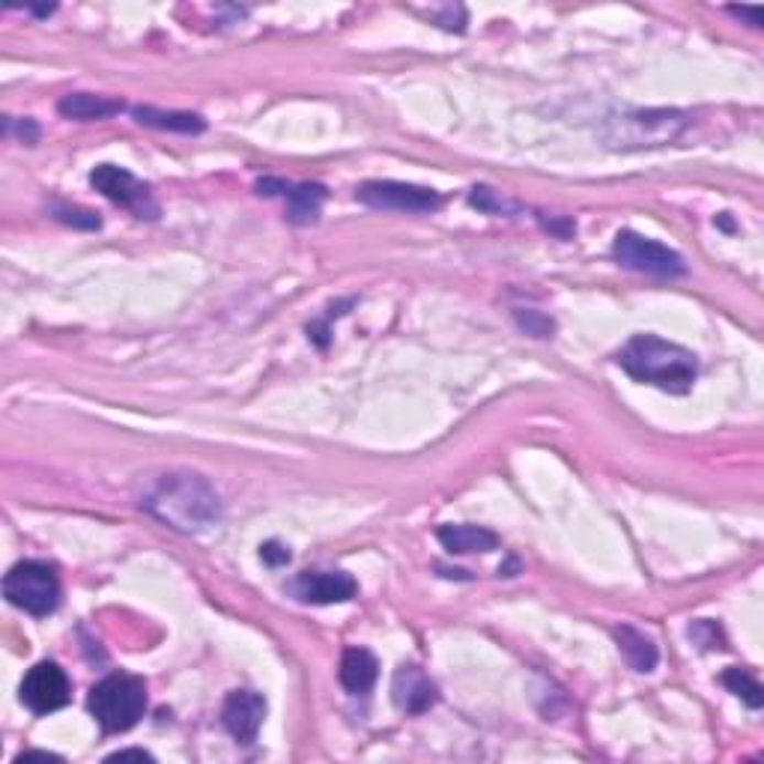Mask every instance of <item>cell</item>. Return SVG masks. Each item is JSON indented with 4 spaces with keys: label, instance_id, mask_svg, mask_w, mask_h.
Segmentation results:
<instances>
[{
    "label": "cell",
    "instance_id": "cell-4",
    "mask_svg": "<svg viewBox=\"0 0 764 764\" xmlns=\"http://www.w3.org/2000/svg\"><path fill=\"white\" fill-rule=\"evenodd\" d=\"M87 711L94 713V720L102 725V732H129L132 725H138V720L146 711L144 678L125 675V672L108 675V678H102V681L90 687Z\"/></svg>",
    "mask_w": 764,
    "mask_h": 764
},
{
    "label": "cell",
    "instance_id": "cell-8",
    "mask_svg": "<svg viewBox=\"0 0 764 764\" xmlns=\"http://www.w3.org/2000/svg\"><path fill=\"white\" fill-rule=\"evenodd\" d=\"M21 702L33 713H54L69 705L73 696V684L66 678V672L54 661L36 663L33 669H28L24 681H21Z\"/></svg>",
    "mask_w": 764,
    "mask_h": 764
},
{
    "label": "cell",
    "instance_id": "cell-1",
    "mask_svg": "<svg viewBox=\"0 0 764 764\" xmlns=\"http://www.w3.org/2000/svg\"><path fill=\"white\" fill-rule=\"evenodd\" d=\"M141 507L174 532L200 535L221 523L225 507L207 478L186 469L162 472L141 493Z\"/></svg>",
    "mask_w": 764,
    "mask_h": 764
},
{
    "label": "cell",
    "instance_id": "cell-14",
    "mask_svg": "<svg viewBox=\"0 0 764 764\" xmlns=\"http://www.w3.org/2000/svg\"><path fill=\"white\" fill-rule=\"evenodd\" d=\"M376 675H380V663L368 648H347L341 657V669H338V678H341V687L352 696H364L376 684Z\"/></svg>",
    "mask_w": 764,
    "mask_h": 764
},
{
    "label": "cell",
    "instance_id": "cell-3",
    "mask_svg": "<svg viewBox=\"0 0 764 764\" xmlns=\"http://www.w3.org/2000/svg\"><path fill=\"white\" fill-rule=\"evenodd\" d=\"M690 125V117L675 108H636L610 114L600 125V141L610 150H654L675 144Z\"/></svg>",
    "mask_w": 764,
    "mask_h": 764
},
{
    "label": "cell",
    "instance_id": "cell-24",
    "mask_svg": "<svg viewBox=\"0 0 764 764\" xmlns=\"http://www.w3.org/2000/svg\"><path fill=\"white\" fill-rule=\"evenodd\" d=\"M729 12H732V15H738V19H744L750 28H762L764 24L762 7H729Z\"/></svg>",
    "mask_w": 764,
    "mask_h": 764
},
{
    "label": "cell",
    "instance_id": "cell-7",
    "mask_svg": "<svg viewBox=\"0 0 764 764\" xmlns=\"http://www.w3.org/2000/svg\"><path fill=\"white\" fill-rule=\"evenodd\" d=\"M356 200L371 209L389 212H434L443 207V195L427 186L397 183V179H371L356 188Z\"/></svg>",
    "mask_w": 764,
    "mask_h": 764
},
{
    "label": "cell",
    "instance_id": "cell-11",
    "mask_svg": "<svg viewBox=\"0 0 764 764\" xmlns=\"http://www.w3.org/2000/svg\"><path fill=\"white\" fill-rule=\"evenodd\" d=\"M266 717V699L254 690H233L221 705V723L239 744H251L258 738Z\"/></svg>",
    "mask_w": 764,
    "mask_h": 764
},
{
    "label": "cell",
    "instance_id": "cell-28",
    "mask_svg": "<svg viewBox=\"0 0 764 764\" xmlns=\"http://www.w3.org/2000/svg\"><path fill=\"white\" fill-rule=\"evenodd\" d=\"M33 15H48V12H54V7H31Z\"/></svg>",
    "mask_w": 764,
    "mask_h": 764
},
{
    "label": "cell",
    "instance_id": "cell-21",
    "mask_svg": "<svg viewBox=\"0 0 764 764\" xmlns=\"http://www.w3.org/2000/svg\"><path fill=\"white\" fill-rule=\"evenodd\" d=\"M516 323H520L528 335H535V338H547L549 331H553V320L541 317L537 310H526V314H523V310H516Z\"/></svg>",
    "mask_w": 764,
    "mask_h": 764
},
{
    "label": "cell",
    "instance_id": "cell-20",
    "mask_svg": "<svg viewBox=\"0 0 764 764\" xmlns=\"http://www.w3.org/2000/svg\"><path fill=\"white\" fill-rule=\"evenodd\" d=\"M52 216L57 218V221H63V225H69V228H78V230L102 228V218L96 216V212L81 209V207H69V204H52Z\"/></svg>",
    "mask_w": 764,
    "mask_h": 764
},
{
    "label": "cell",
    "instance_id": "cell-16",
    "mask_svg": "<svg viewBox=\"0 0 764 764\" xmlns=\"http://www.w3.org/2000/svg\"><path fill=\"white\" fill-rule=\"evenodd\" d=\"M287 221L293 225H314L326 204V186L320 183H299L287 188Z\"/></svg>",
    "mask_w": 764,
    "mask_h": 764
},
{
    "label": "cell",
    "instance_id": "cell-5",
    "mask_svg": "<svg viewBox=\"0 0 764 764\" xmlns=\"http://www.w3.org/2000/svg\"><path fill=\"white\" fill-rule=\"evenodd\" d=\"M3 594L12 607L28 615H52L61 607V579L45 561H19L3 577Z\"/></svg>",
    "mask_w": 764,
    "mask_h": 764
},
{
    "label": "cell",
    "instance_id": "cell-15",
    "mask_svg": "<svg viewBox=\"0 0 764 764\" xmlns=\"http://www.w3.org/2000/svg\"><path fill=\"white\" fill-rule=\"evenodd\" d=\"M615 642H619V651L624 663L631 666L633 672H654L657 663H661V651L654 645L651 636H645L642 631L631 627V624H621L612 631Z\"/></svg>",
    "mask_w": 764,
    "mask_h": 764
},
{
    "label": "cell",
    "instance_id": "cell-6",
    "mask_svg": "<svg viewBox=\"0 0 764 764\" xmlns=\"http://www.w3.org/2000/svg\"><path fill=\"white\" fill-rule=\"evenodd\" d=\"M612 258L619 260L624 269L642 272V275H654V279H681V275H687V263H684L678 251H672L669 245H663L657 239L640 237L633 230H621L615 237Z\"/></svg>",
    "mask_w": 764,
    "mask_h": 764
},
{
    "label": "cell",
    "instance_id": "cell-18",
    "mask_svg": "<svg viewBox=\"0 0 764 764\" xmlns=\"http://www.w3.org/2000/svg\"><path fill=\"white\" fill-rule=\"evenodd\" d=\"M132 117L141 125H150V129H165V132H183V134H200L207 129L204 117L188 114V111H162V108H134Z\"/></svg>",
    "mask_w": 764,
    "mask_h": 764
},
{
    "label": "cell",
    "instance_id": "cell-2",
    "mask_svg": "<svg viewBox=\"0 0 764 764\" xmlns=\"http://www.w3.org/2000/svg\"><path fill=\"white\" fill-rule=\"evenodd\" d=\"M619 364L636 382L669 394H687L699 376V359L681 343L663 341L657 335H633L621 347Z\"/></svg>",
    "mask_w": 764,
    "mask_h": 764
},
{
    "label": "cell",
    "instance_id": "cell-25",
    "mask_svg": "<svg viewBox=\"0 0 764 764\" xmlns=\"http://www.w3.org/2000/svg\"><path fill=\"white\" fill-rule=\"evenodd\" d=\"M287 183H284V179H275V176H263V179H260V183H258V195H266V197H272V195H281V192H284V195H287Z\"/></svg>",
    "mask_w": 764,
    "mask_h": 764
},
{
    "label": "cell",
    "instance_id": "cell-9",
    "mask_svg": "<svg viewBox=\"0 0 764 764\" xmlns=\"http://www.w3.org/2000/svg\"><path fill=\"white\" fill-rule=\"evenodd\" d=\"M90 186H94L99 195L108 197L111 204H117V207L132 209L138 218H155V212H159V207L153 204L150 186H144V183L134 174H129L125 167L99 165L94 174H90Z\"/></svg>",
    "mask_w": 764,
    "mask_h": 764
},
{
    "label": "cell",
    "instance_id": "cell-26",
    "mask_svg": "<svg viewBox=\"0 0 764 764\" xmlns=\"http://www.w3.org/2000/svg\"><path fill=\"white\" fill-rule=\"evenodd\" d=\"M125 758H138V762H153V755L144 750H120V753L108 755V762H125Z\"/></svg>",
    "mask_w": 764,
    "mask_h": 764
},
{
    "label": "cell",
    "instance_id": "cell-23",
    "mask_svg": "<svg viewBox=\"0 0 764 764\" xmlns=\"http://www.w3.org/2000/svg\"><path fill=\"white\" fill-rule=\"evenodd\" d=\"M260 558L266 561L269 568H281V565L290 561V549L284 544H279V541H269V544L260 547Z\"/></svg>",
    "mask_w": 764,
    "mask_h": 764
},
{
    "label": "cell",
    "instance_id": "cell-10",
    "mask_svg": "<svg viewBox=\"0 0 764 764\" xmlns=\"http://www.w3.org/2000/svg\"><path fill=\"white\" fill-rule=\"evenodd\" d=\"M290 594L302 603L329 607V603H347L356 598L359 586L343 570H302L290 582Z\"/></svg>",
    "mask_w": 764,
    "mask_h": 764
},
{
    "label": "cell",
    "instance_id": "cell-19",
    "mask_svg": "<svg viewBox=\"0 0 764 764\" xmlns=\"http://www.w3.org/2000/svg\"><path fill=\"white\" fill-rule=\"evenodd\" d=\"M720 681L729 687V692H734L738 699H744L753 711H758L764 702L762 696V684L755 681V675L750 669H741V666H732V669L723 672V678Z\"/></svg>",
    "mask_w": 764,
    "mask_h": 764
},
{
    "label": "cell",
    "instance_id": "cell-17",
    "mask_svg": "<svg viewBox=\"0 0 764 764\" xmlns=\"http://www.w3.org/2000/svg\"><path fill=\"white\" fill-rule=\"evenodd\" d=\"M57 111L69 120H108L123 111V102L117 99H108V96H94V94H69L63 96Z\"/></svg>",
    "mask_w": 764,
    "mask_h": 764
},
{
    "label": "cell",
    "instance_id": "cell-12",
    "mask_svg": "<svg viewBox=\"0 0 764 764\" xmlns=\"http://www.w3.org/2000/svg\"><path fill=\"white\" fill-rule=\"evenodd\" d=\"M392 696L394 705L406 713L430 711L436 705V699H439V696H436V684L430 681L418 666H413V663L394 672Z\"/></svg>",
    "mask_w": 764,
    "mask_h": 764
},
{
    "label": "cell",
    "instance_id": "cell-13",
    "mask_svg": "<svg viewBox=\"0 0 764 764\" xmlns=\"http://www.w3.org/2000/svg\"><path fill=\"white\" fill-rule=\"evenodd\" d=\"M439 544L455 556H466V553H490L499 547V535L484 526H472V523H448L439 526L436 532Z\"/></svg>",
    "mask_w": 764,
    "mask_h": 764
},
{
    "label": "cell",
    "instance_id": "cell-27",
    "mask_svg": "<svg viewBox=\"0 0 764 764\" xmlns=\"http://www.w3.org/2000/svg\"><path fill=\"white\" fill-rule=\"evenodd\" d=\"M33 758H42V762H61V755H54V753H40V750H31V753H21L19 758H15V764L33 762Z\"/></svg>",
    "mask_w": 764,
    "mask_h": 764
},
{
    "label": "cell",
    "instance_id": "cell-22",
    "mask_svg": "<svg viewBox=\"0 0 764 764\" xmlns=\"http://www.w3.org/2000/svg\"><path fill=\"white\" fill-rule=\"evenodd\" d=\"M469 200H472L478 209H484V212H505L507 209L505 200H499L496 192H490V188H472Z\"/></svg>",
    "mask_w": 764,
    "mask_h": 764
}]
</instances>
